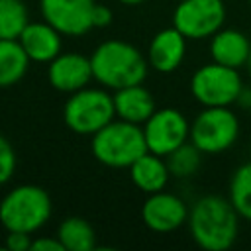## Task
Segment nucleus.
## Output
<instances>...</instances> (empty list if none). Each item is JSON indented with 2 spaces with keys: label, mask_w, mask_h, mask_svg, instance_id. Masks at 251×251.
I'll list each match as a JSON object with an SVG mask.
<instances>
[{
  "label": "nucleus",
  "mask_w": 251,
  "mask_h": 251,
  "mask_svg": "<svg viewBox=\"0 0 251 251\" xmlns=\"http://www.w3.org/2000/svg\"><path fill=\"white\" fill-rule=\"evenodd\" d=\"M27 24V8L22 0H0V39H18Z\"/></svg>",
  "instance_id": "21"
},
{
  "label": "nucleus",
  "mask_w": 251,
  "mask_h": 251,
  "mask_svg": "<svg viewBox=\"0 0 251 251\" xmlns=\"http://www.w3.org/2000/svg\"><path fill=\"white\" fill-rule=\"evenodd\" d=\"M29 61L20 39H0V88L20 82L27 73Z\"/></svg>",
  "instance_id": "18"
},
{
  "label": "nucleus",
  "mask_w": 251,
  "mask_h": 251,
  "mask_svg": "<svg viewBox=\"0 0 251 251\" xmlns=\"http://www.w3.org/2000/svg\"><path fill=\"white\" fill-rule=\"evenodd\" d=\"M31 249L33 251H65L63 243L59 241V237H37L31 241Z\"/></svg>",
  "instance_id": "25"
},
{
  "label": "nucleus",
  "mask_w": 251,
  "mask_h": 251,
  "mask_svg": "<svg viewBox=\"0 0 251 251\" xmlns=\"http://www.w3.org/2000/svg\"><path fill=\"white\" fill-rule=\"evenodd\" d=\"M210 57L216 63L241 69L251 57L249 37L235 27H222L210 37Z\"/></svg>",
  "instance_id": "14"
},
{
  "label": "nucleus",
  "mask_w": 251,
  "mask_h": 251,
  "mask_svg": "<svg viewBox=\"0 0 251 251\" xmlns=\"http://www.w3.org/2000/svg\"><path fill=\"white\" fill-rule=\"evenodd\" d=\"M47 78L55 90L73 94L84 88L90 78H94L90 57L78 53H59L49 63Z\"/></svg>",
  "instance_id": "12"
},
{
  "label": "nucleus",
  "mask_w": 251,
  "mask_h": 251,
  "mask_svg": "<svg viewBox=\"0 0 251 251\" xmlns=\"http://www.w3.org/2000/svg\"><path fill=\"white\" fill-rule=\"evenodd\" d=\"M224 0H180L173 12V25L186 39H206L224 27Z\"/></svg>",
  "instance_id": "8"
},
{
  "label": "nucleus",
  "mask_w": 251,
  "mask_h": 251,
  "mask_svg": "<svg viewBox=\"0 0 251 251\" xmlns=\"http://www.w3.org/2000/svg\"><path fill=\"white\" fill-rule=\"evenodd\" d=\"M112 24V10L104 4H96L92 12V25L94 27H106Z\"/></svg>",
  "instance_id": "26"
},
{
  "label": "nucleus",
  "mask_w": 251,
  "mask_h": 251,
  "mask_svg": "<svg viewBox=\"0 0 251 251\" xmlns=\"http://www.w3.org/2000/svg\"><path fill=\"white\" fill-rule=\"evenodd\" d=\"M249 6H251V0H249Z\"/></svg>",
  "instance_id": "30"
},
{
  "label": "nucleus",
  "mask_w": 251,
  "mask_h": 251,
  "mask_svg": "<svg viewBox=\"0 0 251 251\" xmlns=\"http://www.w3.org/2000/svg\"><path fill=\"white\" fill-rule=\"evenodd\" d=\"M129 176H131V182L139 190L153 194L167 186L171 171H169L167 161L161 155L147 151L145 155H141L129 165Z\"/></svg>",
  "instance_id": "17"
},
{
  "label": "nucleus",
  "mask_w": 251,
  "mask_h": 251,
  "mask_svg": "<svg viewBox=\"0 0 251 251\" xmlns=\"http://www.w3.org/2000/svg\"><path fill=\"white\" fill-rule=\"evenodd\" d=\"M186 55V37L173 25L157 31L149 43L147 61L159 73L176 71Z\"/></svg>",
  "instance_id": "13"
},
{
  "label": "nucleus",
  "mask_w": 251,
  "mask_h": 251,
  "mask_svg": "<svg viewBox=\"0 0 251 251\" xmlns=\"http://www.w3.org/2000/svg\"><path fill=\"white\" fill-rule=\"evenodd\" d=\"M229 200L237 214L245 222H251V161L233 171L229 180Z\"/></svg>",
  "instance_id": "20"
},
{
  "label": "nucleus",
  "mask_w": 251,
  "mask_h": 251,
  "mask_svg": "<svg viewBox=\"0 0 251 251\" xmlns=\"http://www.w3.org/2000/svg\"><path fill=\"white\" fill-rule=\"evenodd\" d=\"M243 80L239 69L222 65V63H208L194 71L190 78V94L196 102L206 106H231L237 102Z\"/></svg>",
  "instance_id": "7"
},
{
  "label": "nucleus",
  "mask_w": 251,
  "mask_h": 251,
  "mask_svg": "<svg viewBox=\"0 0 251 251\" xmlns=\"http://www.w3.org/2000/svg\"><path fill=\"white\" fill-rule=\"evenodd\" d=\"M51 198L37 184H20L12 188L0 202V224L6 231L33 233L51 218Z\"/></svg>",
  "instance_id": "3"
},
{
  "label": "nucleus",
  "mask_w": 251,
  "mask_h": 251,
  "mask_svg": "<svg viewBox=\"0 0 251 251\" xmlns=\"http://www.w3.org/2000/svg\"><path fill=\"white\" fill-rule=\"evenodd\" d=\"M141 127L145 133L147 149L161 157H167L190 139V124L176 108L155 110Z\"/></svg>",
  "instance_id": "9"
},
{
  "label": "nucleus",
  "mask_w": 251,
  "mask_h": 251,
  "mask_svg": "<svg viewBox=\"0 0 251 251\" xmlns=\"http://www.w3.org/2000/svg\"><path fill=\"white\" fill-rule=\"evenodd\" d=\"M188 212L190 210L176 194L159 190L149 194L147 200L143 202L141 220L151 231L169 233L188 222Z\"/></svg>",
  "instance_id": "11"
},
{
  "label": "nucleus",
  "mask_w": 251,
  "mask_h": 251,
  "mask_svg": "<svg viewBox=\"0 0 251 251\" xmlns=\"http://www.w3.org/2000/svg\"><path fill=\"white\" fill-rule=\"evenodd\" d=\"M118 2H122V4H126V6H137V4H143V2H147V0H118Z\"/></svg>",
  "instance_id": "28"
},
{
  "label": "nucleus",
  "mask_w": 251,
  "mask_h": 251,
  "mask_svg": "<svg viewBox=\"0 0 251 251\" xmlns=\"http://www.w3.org/2000/svg\"><path fill=\"white\" fill-rule=\"evenodd\" d=\"M202 161V151L190 141L182 143L180 147H176L173 153L167 155V165L173 176L184 178V176H192Z\"/></svg>",
  "instance_id": "22"
},
{
  "label": "nucleus",
  "mask_w": 251,
  "mask_h": 251,
  "mask_svg": "<svg viewBox=\"0 0 251 251\" xmlns=\"http://www.w3.org/2000/svg\"><path fill=\"white\" fill-rule=\"evenodd\" d=\"M239 137V120L229 106H206L190 124V141L208 155L227 151Z\"/></svg>",
  "instance_id": "6"
},
{
  "label": "nucleus",
  "mask_w": 251,
  "mask_h": 251,
  "mask_svg": "<svg viewBox=\"0 0 251 251\" xmlns=\"http://www.w3.org/2000/svg\"><path fill=\"white\" fill-rule=\"evenodd\" d=\"M239 220L241 216L229 198L208 194L194 202L186 224L198 247L206 251H226L237 239Z\"/></svg>",
  "instance_id": "1"
},
{
  "label": "nucleus",
  "mask_w": 251,
  "mask_h": 251,
  "mask_svg": "<svg viewBox=\"0 0 251 251\" xmlns=\"http://www.w3.org/2000/svg\"><path fill=\"white\" fill-rule=\"evenodd\" d=\"M90 147L94 157L102 165L114 169L129 167L135 159H139L149 151L143 127L139 124H131L126 120L120 122L112 120L108 126L96 131L92 135Z\"/></svg>",
  "instance_id": "4"
},
{
  "label": "nucleus",
  "mask_w": 251,
  "mask_h": 251,
  "mask_svg": "<svg viewBox=\"0 0 251 251\" xmlns=\"http://www.w3.org/2000/svg\"><path fill=\"white\" fill-rule=\"evenodd\" d=\"M94 0H39L41 16L63 35H84L92 25Z\"/></svg>",
  "instance_id": "10"
},
{
  "label": "nucleus",
  "mask_w": 251,
  "mask_h": 251,
  "mask_svg": "<svg viewBox=\"0 0 251 251\" xmlns=\"http://www.w3.org/2000/svg\"><path fill=\"white\" fill-rule=\"evenodd\" d=\"M116 116L114 96L100 88H80L69 96L63 108L67 127L80 135H94Z\"/></svg>",
  "instance_id": "5"
},
{
  "label": "nucleus",
  "mask_w": 251,
  "mask_h": 251,
  "mask_svg": "<svg viewBox=\"0 0 251 251\" xmlns=\"http://www.w3.org/2000/svg\"><path fill=\"white\" fill-rule=\"evenodd\" d=\"M114 106H116V116L120 120L139 126L145 124L151 118V114L157 110L151 92L143 84L118 88L114 94Z\"/></svg>",
  "instance_id": "16"
},
{
  "label": "nucleus",
  "mask_w": 251,
  "mask_h": 251,
  "mask_svg": "<svg viewBox=\"0 0 251 251\" xmlns=\"http://www.w3.org/2000/svg\"><path fill=\"white\" fill-rule=\"evenodd\" d=\"M90 63L94 78L112 90L141 84L149 65L137 47L122 39L102 41L90 55Z\"/></svg>",
  "instance_id": "2"
},
{
  "label": "nucleus",
  "mask_w": 251,
  "mask_h": 251,
  "mask_svg": "<svg viewBox=\"0 0 251 251\" xmlns=\"http://www.w3.org/2000/svg\"><path fill=\"white\" fill-rule=\"evenodd\" d=\"M61 35L51 24L31 22L18 37L27 57L35 63H51L61 53Z\"/></svg>",
  "instance_id": "15"
},
{
  "label": "nucleus",
  "mask_w": 251,
  "mask_h": 251,
  "mask_svg": "<svg viewBox=\"0 0 251 251\" xmlns=\"http://www.w3.org/2000/svg\"><path fill=\"white\" fill-rule=\"evenodd\" d=\"M237 104H241L243 108L251 110V88H243V90H241V94H239V98H237Z\"/></svg>",
  "instance_id": "27"
},
{
  "label": "nucleus",
  "mask_w": 251,
  "mask_h": 251,
  "mask_svg": "<svg viewBox=\"0 0 251 251\" xmlns=\"http://www.w3.org/2000/svg\"><path fill=\"white\" fill-rule=\"evenodd\" d=\"M57 237L63 243L65 251H92L96 247L94 227L78 216L63 220L57 227Z\"/></svg>",
  "instance_id": "19"
},
{
  "label": "nucleus",
  "mask_w": 251,
  "mask_h": 251,
  "mask_svg": "<svg viewBox=\"0 0 251 251\" xmlns=\"http://www.w3.org/2000/svg\"><path fill=\"white\" fill-rule=\"evenodd\" d=\"M31 233L27 231H8L6 249L8 251H29L31 249Z\"/></svg>",
  "instance_id": "24"
},
{
  "label": "nucleus",
  "mask_w": 251,
  "mask_h": 251,
  "mask_svg": "<svg viewBox=\"0 0 251 251\" xmlns=\"http://www.w3.org/2000/svg\"><path fill=\"white\" fill-rule=\"evenodd\" d=\"M176 2H180V0H176Z\"/></svg>",
  "instance_id": "31"
},
{
  "label": "nucleus",
  "mask_w": 251,
  "mask_h": 251,
  "mask_svg": "<svg viewBox=\"0 0 251 251\" xmlns=\"http://www.w3.org/2000/svg\"><path fill=\"white\" fill-rule=\"evenodd\" d=\"M16 171V151L6 137L0 135V186L6 184Z\"/></svg>",
  "instance_id": "23"
},
{
  "label": "nucleus",
  "mask_w": 251,
  "mask_h": 251,
  "mask_svg": "<svg viewBox=\"0 0 251 251\" xmlns=\"http://www.w3.org/2000/svg\"><path fill=\"white\" fill-rule=\"evenodd\" d=\"M247 71H249V76H251V57H249V61H247Z\"/></svg>",
  "instance_id": "29"
}]
</instances>
